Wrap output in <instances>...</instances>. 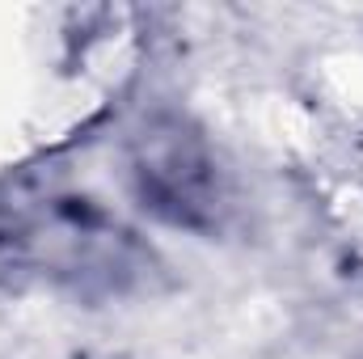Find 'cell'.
I'll use <instances>...</instances> for the list:
<instances>
[{"label":"cell","instance_id":"2","mask_svg":"<svg viewBox=\"0 0 363 359\" xmlns=\"http://www.w3.org/2000/svg\"><path fill=\"white\" fill-rule=\"evenodd\" d=\"M127 178L148 216L186 233H220L233 211V182L216 148L178 114H157L131 136Z\"/></svg>","mask_w":363,"mask_h":359},{"label":"cell","instance_id":"1","mask_svg":"<svg viewBox=\"0 0 363 359\" xmlns=\"http://www.w3.org/2000/svg\"><path fill=\"white\" fill-rule=\"evenodd\" d=\"M0 270L114 296L148 279L152 250L93 194L30 174L0 186Z\"/></svg>","mask_w":363,"mask_h":359}]
</instances>
